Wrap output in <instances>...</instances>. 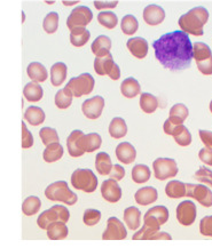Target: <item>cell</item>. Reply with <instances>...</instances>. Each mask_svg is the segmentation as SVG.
<instances>
[{
  "mask_svg": "<svg viewBox=\"0 0 212 248\" xmlns=\"http://www.w3.org/2000/svg\"><path fill=\"white\" fill-rule=\"evenodd\" d=\"M155 57L165 69L180 71L191 66L193 57V44L188 33L182 30L163 34L154 41Z\"/></svg>",
  "mask_w": 212,
  "mask_h": 248,
  "instance_id": "6da1fadb",
  "label": "cell"
},
{
  "mask_svg": "<svg viewBox=\"0 0 212 248\" xmlns=\"http://www.w3.org/2000/svg\"><path fill=\"white\" fill-rule=\"evenodd\" d=\"M209 20V12L207 8L198 6L181 15L179 18V27L184 32L192 36H203V27Z\"/></svg>",
  "mask_w": 212,
  "mask_h": 248,
  "instance_id": "7a4b0ae2",
  "label": "cell"
},
{
  "mask_svg": "<svg viewBox=\"0 0 212 248\" xmlns=\"http://www.w3.org/2000/svg\"><path fill=\"white\" fill-rule=\"evenodd\" d=\"M45 197L50 202H61L68 206L75 205L78 202V197L70 190L66 181H57L50 184L45 190Z\"/></svg>",
  "mask_w": 212,
  "mask_h": 248,
  "instance_id": "3957f363",
  "label": "cell"
},
{
  "mask_svg": "<svg viewBox=\"0 0 212 248\" xmlns=\"http://www.w3.org/2000/svg\"><path fill=\"white\" fill-rule=\"evenodd\" d=\"M70 181L76 190L86 193L94 192L98 187V177L91 170H85V168H78L73 171Z\"/></svg>",
  "mask_w": 212,
  "mask_h": 248,
  "instance_id": "277c9868",
  "label": "cell"
},
{
  "mask_svg": "<svg viewBox=\"0 0 212 248\" xmlns=\"http://www.w3.org/2000/svg\"><path fill=\"white\" fill-rule=\"evenodd\" d=\"M70 218V212L66 206L62 205H54L53 207H51L47 211L41 213V214L38 216L37 218V224L40 229H44L46 230L48 225L53 222L61 221L64 222V223H68Z\"/></svg>",
  "mask_w": 212,
  "mask_h": 248,
  "instance_id": "5b68a950",
  "label": "cell"
},
{
  "mask_svg": "<svg viewBox=\"0 0 212 248\" xmlns=\"http://www.w3.org/2000/svg\"><path fill=\"white\" fill-rule=\"evenodd\" d=\"M94 78L89 74H82L78 77H73L69 80L66 87L71 92L73 97H82L84 95L91 94L94 90Z\"/></svg>",
  "mask_w": 212,
  "mask_h": 248,
  "instance_id": "8992f818",
  "label": "cell"
},
{
  "mask_svg": "<svg viewBox=\"0 0 212 248\" xmlns=\"http://www.w3.org/2000/svg\"><path fill=\"white\" fill-rule=\"evenodd\" d=\"M153 170L155 177L159 181L172 179L179 171L176 160L171 158H157L153 163Z\"/></svg>",
  "mask_w": 212,
  "mask_h": 248,
  "instance_id": "52a82bcc",
  "label": "cell"
},
{
  "mask_svg": "<svg viewBox=\"0 0 212 248\" xmlns=\"http://www.w3.org/2000/svg\"><path fill=\"white\" fill-rule=\"evenodd\" d=\"M93 18V13L91 9L86 6H78V7L73 8L70 13L68 20H67V27L69 30L73 28L86 27V25L91 23Z\"/></svg>",
  "mask_w": 212,
  "mask_h": 248,
  "instance_id": "ba28073f",
  "label": "cell"
},
{
  "mask_svg": "<svg viewBox=\"0 0 212 248\" xmlns=\"http://www.w3.org/2000/svg\"><path fill=\"white\" fill-rule=\"evenodd\" d=\"M187 193L186 196L189 198L195 199L196 202L201 203L203 207H211L212 206V192L208 186L203 184H186Z\"/></svg>",
  "mask_w": 212,
  "mask_h": 248,
  "instance_id": "9c48e42d",
  "label": "cell"
},
{
  "mask_svg": "<svg viewBox=\"0 0 212 248\" xmlns=\"http://www.w3.org/2000/svg\"><path fill=\"white\" fill-rule=\"evenodd\" d=\"M176 215L179 223L184 225V227H189V225H192L195 222V220H196V205L193 202H189V200L182 202L177 207Z\"/></svg>",
  "mask_w": 212,
  "mask_h": 248,
  "instance_id": "30bf717a",
  "label": "cell"
},
{
  "mask_svg": "<svg viewBox=\"0 0 212 248\" xmlns=\"http://www.w3.org/2000/svg\"><path fill=\"white\" fill-rule=\"evenodd\" d=\"M127 237V231L123 222L117 217H109L107 221V229L102 233L104 240H122Z\"/></svg>",
  "mask_w": 212,
  "mask_h": 248,
  "instance_id": "8fae6325",
  "label": "cell"
},
{
  "mask_svg": "<svg viewBox=\"0 0 212 248\" xmlns=\"http://www.w3.org/2000/svg\"><path fill=\"white\" fill-rule=\"evenodd\" d=\"M105 109V100L102 96H94L88 98L83 102L82 104V111L83 114L88 119H98L100 118L102 114V111Z\"/></svg>",
  "mask_w": 212,
  "mask_h": 248,
  "instance_id": "7c38bea8",
  "label": "cell"
},
{
  "mask_svg": "<svg viewBox=\"0 0 212 248\" xmlns=\"http://www.w3.org/2000/svg\"><path fill=\"white\" fill-rule=\"evenodd\" d=\"M84 136L85 134L82 130H72L67 140V148L72 158L82 157L86 152L84 147Z\"/></svg>",
  "mask_w": 212,
  "mask_h": 248,
  "instance_id": "4fadbf2b",
  "label": "cell"
},
{
  "mask_svg": "<svg viewBox=\"0 0 212 248\" xmlns=\"http://www.w3.org/2000/svg\"><path fill=\"white\" fill-rule=\"evenodd\" d=\"M101 196L106 202H117L122 198V189L116 180L109 179L104 181L101 184Z\"/></svg>",
  "mask_w": 212,
  "mask_h": 248,
  "instance_id": "5bb4252c",
  "label": "cell"
},
{
  "mask_svg": "<svg viewBox=\"0 0 212 248\" xmlns=\"http://www.w3.org/2000/svg\"><path fill=\"white\" fill-rule=\"evenodd\" d=\"M165 12L159 5H148L143 9V20L148 25L156 27L164 21Z\"/></svg>",
  "mask_w": 212,
  "mask_h": 248,
  "instance_id": "9a60e30c",
  "label": "cell"
},
{
  "mask_svg": "<svg viewBox=\"0 0 212 248\" xmlns=\"http://www.w3.org/2000/svg\"><path fill=\"white\" fill-rule=\"evenodd\" d=\"M127 49L137 59L142 60L148 54V43L144 38L141 37H133L127 40L126 43Z\"/></svg>",
  "mask_w": 212,
  "mask_h": 248,
  "instance_id": "2e32d148",
  "label": "cell"
},
{
  "mask_svg": "<svg viewBox=\"0 0 212 248\" xmlns=\"http://www.w3.org/2000/svg\"><path fill=\"white\" fill-rule=\"evenodd\" d=\"M116 157L120 163L124 165L132 164L137 158V150L131 143L123 142L120 143L116 148Z\"/></svg>",
  "mask_w": 212,
  "mask_h": 248,
  "instance_id": "e0dca14e",
  "label": "cell"
},
{
  "mask_svg": "<svg viewBox=\"0 0 212 248\" xmlns=\"http://www.w3.org/2000/svg\"><path fill=\"white\" fill-rule=\"evenodd\" d=\"M159 198V192L153 186H143L138 190L134 195L136 202L141 206H148L150 203L155 202Z\"/></svg>",
  "mask_w": 212,
  "mask_h": 248,
  "instance_id": "ac0fdd59",
  "label": "cell"
},
{
  "mask_svg": "<svg viewBox=\"0 0 212 248\" xmlns=\"http://www.w3.org/2000/svg\"><path fill=\"white\" fill-rule=\"evenodd\" d=\"M91 49L95 57L108 55V54H110L111 49V39L107 36H104V34H102V36H99L92 43Z\"/></svg>",
  "mask_w": 212,
  "mask_h": 248,
  "instance_id": "d6986e66",
  "label": "cell"
},
{
  "mask_svg": "<svg viewBox=\"0 0 212 248\" xmlns=\"http://www.w3.org/2000/svg\"><path fill=\"white\" fill-rule=\"evenodd\" d=\"M47 231V237L50 238L51 240H62L66 239L69 234L68 227H67V223L61 221L53 222L48 225L46 229Z\"/></svg>",
  "mask_w": 212,
  "mask_h": 248,
  "instance_id": "ffe728a7",
  "label": "cell"
},
{
  "mask_svg": "<svg viewBox=\"0 0 212 248\" xmlns=\"http://www.w3.org/2000/svg\"><path fill=\"white\" fill-rule=\"evenodd\" d=\"M68 75V66L63 62H57L51 68V82L55 87H59L66 81Z\"/></svg>",
  "mask_w": 212,
  "mask_h": 248,
  "instance_id": "44dd1931",
  "label": "cell"
},
{
  "mask_svg": "<svg viewBox=\"0 0 212 248\" xmlns=\"http://www.w3.org/2000/svg\"><path fill=\"white\" fill-rule=\"evenodd\" d=\"M121 93L126 98H134L141 94V86L137 79L128 77L121 84Z\"/></svg>",
  "mask_w": 212,
  "mask_h": 248,
  "instance_id": "7402d4cb",
  "label": "cell"
},
{
  "mask_svg": "<svg viewBox=\"0 0 212 248\" xmlns=\"http://www.w3.org/2000/svg\"><path fill=\"white\" fill-rule=\"evenodd\" d=\"M27 74L32 81L36 82H44L48 78L47 69L39 62L30 63L27 68Z\"/></svg>",
  "mask_w": 212,
  "mask_h": 248,
  "instance_id": "603a6c76",
  "label": "cell"
},
{
  "mask_svg": "<svg viewBox=\"0 0 212 248\" xmlns=\"http://www.w3.org/2000/svg\"><path fill=\"white\" fill-rule=\"evenodd\" d=\"M115 62L112 60L111 54H108L106 56L95 57L94 60V70L95 74L99 76H108L114 68Z\"/></svg>",
  "mask_w": 212,
  "mask_h": 248,
  "instance_id": "cb8c5ba5",
  "label": "cell"
},
{
  "mask_svg": "<svg viewBox=\"0 0 212 248\" xmlns=\"http://www.w3.org/2000/svg\"><path fill=\"white\" fill-rule=\"evenodd\" d=\"M91 33L85 27L73 28L70 30V43L75 47H83L88 44Z\"/></svg>",
  "mask_w": 212,
  "mask_h": 248,
  "instance_id": "d4e9b609",
  "label": "cell"
},
{
  "mask_svg": "<svg viewBox=\"0 0 212 248\" xmlns=\"http://www.w3.org/2000/svg\"><path fill=\"white\" fill-rule=\"evenodd\" d=\"M159 229L160 225L154 224L148 221H143L142 228L139 231H137L132 238L134 240H152L153 237L159 231Z\"/></svg>",
  "mask_w": 212,
  "mask_h": 248,
  "instance_id": "484cf974",
  "label": "cell"
},
{
  "mask_svg": "<svg viewBox=\"0 0 212 248\" xmlns=\"http://www.w3.org/2000/svg\"><path fill=\"white\" fill-rule=\"evenodd\" d=\"M23 96L29 102H39L44 96L43 87L39 82H29L23 88Z\"/></svg>",
  "mask_w": 212,
  "mask_h": 248,
  "instance_id": "4316f807",
  "label": "cell"
},
{
  "mask_svg": "<svg viewBox=\"0 0 212 248\" xmlns=\"http://www.w3.org/2000/svg\"><path fill=\"white\" fill-rule=\"evenodd\" d=\"M124 222L127 229L130 230H137L139 229L141 223V212L137 207H127L124 211Z\"/></svg>",
  "mask_w": 212,
  "mask_h": 248,
  "instance_id": "83f0119b",
  "label": "cell"
},
{
  "mask_svg": "<svg viewBox=\"0 0 212 248\" xmlns=\"http://www.w3.org/2000/svg\"><path fill=\"white\" fill-rule=\"evenodd\" d=\"M187 193V189H186V183L181 182V181H171L166 184L165 186V195L171 199H179L184 198Z\"/></svg>",
  "mask_w": 212,
  "mask_h": 248,
  "instance_id": "f1b7e54d",
  "label": "cell"
},
{
  "mask_svg": "<svg viewBox=\"0 0 212 248\" xmlns=\"http://www.w3.org/2000/svg\"><path fill=\"white\" fill-rule=\"evenodd\" d=\"M108 129L109 134H110L111 138L115 140L124 138V136L127 134L126 123H125V120L123 118H121V117H116V118L112 119L110 124H109Z\"/></svg>",
  "mask_w": 212,
  "mask_h": 248,
  "instance_id": "f546056e",
  "label": "cell"
},
{
  "mask_svg": "<svg viewBox=\"0 0 212 248\" xmlns=\"http://www.w3.org/2000/svg\"><path fill=\"white\" fill-rule=\"evenodd\" d=\"M188 108L182 103H177L170 109L169 119L171 120L172 123L177 124V125H181V124H184L185 120L188 118Z\"/></svg>",
  "mask_w": 212,
  "mask_h": 248,
  "instance_id": "4dcf8cb0",
  "label": "cell"
},
{
  "mask_svg": "<svg viewBox=\"0 0 212 248\" xmlns=\"http://www.w3.org/2000/svg\"><path fill=\"white\" fill-rule=\"evenodd\" d=\"M111 158L110 155L106 152H100L95 157V168L100 175H109L112 170Z\"/></svg>",
  "mask_w": 212,
  "mask_h": 248,
  "instance_id": "1f68e13d",
  "label": "cell"
},
{
  "mask_svg": "<svg viewBox=\"0 0 212 248\" xmlns=\"http://www.w3.org/2000/svg\"><path fill=\"white\" fill-rule=\"evenodd\" d=\"M63 155V148L59 143H53V144L47 145L43 152L44 160L48 164L55 163V161L60 160Z\"/></svg>",
  "mask_w": 212,
  "mask_h": 248,
  "instance_id": "d6a6232c",
  "label": "cell"
},
{
  "mask_svg": "<svg viewBox=\"0 0 212 248\" xmlns=\"http://www.w3.org/2000/svg\"><path fill=\"white\" fill-rule=\"evenodd\" d=\"M24 119L31 126H39L45 122V112L39 107H30L25 110Z\"/></svg>",
  "mask_w": 212,
  "mask_h": 248,
  "instance_id": "836d02e7",
  "label": "cell"
},
{
  "mask_svg": "<svg viewBox=\"0 0 212 248\" xmlns=\"http://www.w3.org/2000/svg\"><path fill=\"white\" fill-rule=\"evenodd\" d=\"M140 108L144 113H154L159 109V98L149 93H141Z\"/></svg>",
  "mask_w": 212,
  "mask_h": 248,
  "instance_id": "e575fe53",
  "label": "cell"
},
{
  "mask_svg": "<svg viewBox=\"0 0 212 248\" xmlns=\"http://www.w3.org/2000/svg\"><path fill=\"white\" fill-rule=\"evenodd\" d=\"M150 170L147 165H136L132 168V171H131V177H132L133 182L137 184H141V183H146L148 182L150 179Z\"/></svg>",
  "mask_w": 212,
  "mask_h": 248,
  "instance_id": "d590c367",
  "label": "cell"
},
{
  "mask_svg": "<svg viewBox=\"0 0 212 248\" xmlns=\"http://www.w3.org/2000/svg\"><path fill=\"white\" fill-rule=\"evenodd\" d=\"M72 97H73V95L67 87L60 90L55 94V97H54V102H55L56 108H59L60 110L68 109V108L71 106V103H72Z\"/></svg>",
  "mask_w": 212,
  "mask_h": 248,
  "instance_id": "8d00e7d4",
  "label": "cell"
},
{
  "mask_svg": "<svg viewBox=\"0 0 212 248\" xmlns=\"http://www.w3.org/2000/svg\"><path fill=\"white\" fill-rule=\"evenodd\" d=\"M41 200L36 196H30L22 203V212L25 216L36 215L40 211Z\"/></svg>",
  "mask_w": 212,
  "mask_h": 248,
  "instance_id": "74e56055",
  "label": "cell"
},
{
  "mask_svg": "<svg viewBox=\"0 0 212 248\" xmlns=\"http://www.w3.org/2000/svg\"><path fill=\"white\" fill-rule=\"evenodd\" d=\"M211 56V48L207 45V44L197 41V43H195L194 45H193V57H194L196 63L205 61V60L210 59Z\"/></svg>",
  "mask_w": 212,
  "mask_h": 248,
  "instance_id": "f35d334b",
  "label": "cell"
},
{
  "mask_svg": "<svg viewBox=\"0 0 212 248\" xmlns=\"http://www.w3.org/2000/svg\"><path fill=\"white\" fill-rule=\"evenodd\" d=\"M144 216L147 217H152L154 220H156L160 225L165 224L169 220V209L165 206H155V207L150 208L149 211H147Z\"/></svg>",
  "mask_w": 212,
  "mask_h": 248,
  "instance_id": "ab89813d",
  "label": "cell"
},
{
  "mask_svg": "<svg viewBox=\"0 0 212 248\" xmlns=\"http://www.w3.org/2000/svg\"><path fill=\"white\" fill-rule=\"evenodd\" d=\"M121 29L123 33L126 34V36H133L138 31V29H139V22H138L133 15H125L122 18Z\"/></svg>",
  "mask_w": 212,
  "mask_h": 248,
  "instance_id": "60d3db41",
  "label": "cell"
},
{
  "mask_svg": "<svg viewBox=\"0 0 212 248\" xmlns=\"http://www.w3.org/2000/svg\"><path fill=\"white\" fill-rule=\"evenodd\" d=\"M98 21L102 27H105L106 29H109V30L116 28V25L118 24L117 15L115 14L114 12H110V11L99 13Z\"/></svg>",
  "mask_w": 212,
  "mask_h": 248,
  "instance_id": "b9f144b4",
  "label": "cell"
},
{
  "mask_svg": "<svg viewBox=\"0 0 212 248\" xmlns=\"http://www.w3.org/2000/svg\"><path fill=\"white\" fill-rule=\"evenodd\" d=\"M102 144V139L101 136L96 133H89V134L84 136V147L85 151L88 154L94 152L98 149H100Z\"/></svg>",
  "mask_w": 212,
  "mask_h": 248,
  "instance_id": "7bdbcfd3",
  "label": "cell"
},
{
  "mask_svg": "<svg viewBox=\"0 0 212 248\" xmlns=\"http://www.w3.org/2000/svg\"><path fill=\"white\" fill-rule=\"evenodd\" d=\"M173 139H175L177 144L180 145V147H188L192 143V134L187 127L184 126V124L177 130L176 134L173 135Z\"/></svg>",
  "mask_w": 212,
  "mask_h": 248,
  "instance_id": "ee69618b",
  "label": "cell"
},
{
  "mask_svg": "<svg viewBox=\"0 0 212 248\" xmlns=\"http://www.w3.org/2000/svg\"><path fill=\"white\" fill-rule=\"evenodd\" d=\"M43 28L45 32L50 34L55 33L57 28H59V14L55 12H51L50 14H47L44 18Z\"/></svg>",
  "mask_w": 212,
  "mask_h": 248,
  "instance_id": "f6af8a7d",
  "label": "cell"
},
{
  "mask_svg": "<svg viewBox=\"0 0 212 248\" xmlns=\"http://www.w3.org/2000/svg\"><path fill=\"white\" fill-rule=\"evenodd\" d=\"M39 136L41 139V142H43L46 147L50 144H53V143L60 142V138L56 129L51 128V127H44V128H41L39 132Z\"/></svg>",
  "mask_w": 212,
  "mask_h": 248,
  "instance_id": "bcb514c9",
  "label": "cell"
},
{
  "mask_svg": "<svg viewBox=\"0 0 212 248\" xmlns=\"http://www.w3.org/2000/svg\"><path fill=\"white\" fill-rule=\"evenodd\" d=\"M101 220V213L98 209H86L84 215H83V222L88 227L96 225Z\"/></svg>",
  "mask_w": 212,
  "mask_h": 248,
  "instance_id": "7dc6e473",
  "label": "cell"
},
{
  "mask_svg": "<svg viewBox=\"0 0 212 248\" xmlns=\"http://www.w3.org/2000/svg\"><path fill=\"white\" fill-rule=\"evenodd\" d=\"M195 179L198 182L205 183L212 187V170L207 167H201L196 173H195Z\"/></svg>",
  "mask_w": 212,
  "mask_h": 248,
  "instance_id": "c3c4849f",
  "label": "cell"
},
{
  "mask_svg": "<svg viewBox=\"0 0 212 248\" xmlns=\"http://www.w3.org/2000/svg\"><path fill=\"white\" fill-rule=\"evenodd\" d=\"M22 128V149H30L34 145V136H32L31 132L27 128L24 122L21 124Z\"/></svg>",
  "mask_w": 212,
  "mask_h": 248,
  "instance_id": "681fc988",
  "label": "cell"
},
{
  "mask_svg": "<svg viewBox=\"0 0 212 248\" xmlns=\"http://www.w3.org/2000/svg\"><path fill=\"white\" fill-rule=\"evenodd\" d=\"M200 232L202 236L212 237V215L202 218L200 222Z\"/></svg>",
  "mask_w": 212,
  "mask_h": 248,
  "instance_id": "f907efd6",
  "label": "cell"
},
{
  "mask_svg": "<svg viewBox=\"0 0 212 248\" xmlns=\"http://www.w3.org/2000/svg\"><path fill=\"white\" fill-rule=\"evenodd\" d=\"M198 71L204 76H211L212 75V56L210 59L205 60V61L196 63Z\"/></svg>",
  "mask_w": 212,
  "mask_h": 248,
  "instance_id": "816d5d0a",
  "label": "cell"
},
{
  "mask_svg": "<svg viewBox=\"0 0 212 248\" xmlns=\"http://www.w3.org/2000/svg\"><path fill=\"white\" fill-rule=\"evenodd\" d=\"M198 158L202 163L209 166H212V149L210 148H203L198 152Z\"/></svg>",
  "mask_w": 212,
  "mask_h": 248,
  "instance_id": "f5cc1de1",
  "label": "cell"
},
{
  "mask_svg": "<svg viewBox=\"0 0 212 248\" xmlns=\"http://www.w3.org/2000/svg\"><path fill=\"white\" fill-rule=\"evenodd\" d=\"M109 176H110V179L116 180V181L123 180L125 176V170L122 165H114V166H112L110 174H109Z\"/></svg>",
  "mask_w": 212,
  "mask_h": 248,
  "instance_id": "db71d44e",
  "label": "cell"
},
{
  "mask_svg": "<svg viewBox=\"0 0 212 248\" xmlns=\"http://www.w3.org/2000/svg\"><path fill=\"white\" fill-rule=\"evenodd\" d=\"M198 134H200L201 141L203 142V144L205 145V147L212 149V132L211 130L201 129L200 132H198Z\"/></svg>",
  "mask_w": 212,
  "mask_h": 248,
  "instance_id": "11a10c76",
  "label": "cell"
},
{
  "mask_svg": "<svg viewBox=\"0 0 212 248\" xmlns=\"http://www.w3.org/2000/svg\"><path fill=\"white\" fill-rule=\"evenodd\" d=\"M181 125H182V124H181ZM181 125H177V124L172 123L170 119H166L164 125H163V129H164V133L166 135L173 136L176 134V132L179 129V127H180Z\"/></svg>",
  "mask_w": 212,
  "mask_h": 248,
  "instance_id": "9f6ffc18",
  "label": "cell"
},
{
  "mask_svg": "<svg viewBox=\"0 0 212 248\" xmlns=\"http://www.w3.org/2000/svg\"><path fill=\"white\" fill-rule=\"evenodd\" d=\"M118 5L117 0L114 1H94V7L99 11H104V9H114Z\"/></svg>",
  "mask_w": 212,
  "mask_h": 248,
  "instance_id": "6f0895ef",
  "label": "cell"
},
{
  "mask_svg": "<svg viewBox=\"0 0 212 248\" xmlns=\"http://www.w3.org/2000/svg\"><path fill=\"white\" fill-rule=\"evenodd\" d=\"M108 77L111 79V80H118V79L121 78V69L120 66H118L116 63H115L114 68L110 71V74L108 75Z\"/></svg>",
  "mask_w": 212,
  "mask_h": 248,
  "instance_id": "680465c9",
  "label": "cell"
},
{
  "mask_svg": "<svg viewBox=\"0 0 212 248\" xmlns=\"http://www.w3.org/2000/svg\"><path fill=\"white\" fill-rule=\"evenodd\" d=\"M157 239H166V240H171L172 237L171 234H169L168 232H160L159 231L157 233L155 234V236L153 237L152 240H157Z\"/></svg>",
  "mask_w": 212,
  "mask_h": 248,
  "instance_id": "91938a15",
  "label": "cell"
},
{
  "mask_svg": "<svg viewBox=\"0 0 212 248\" xmlns=\"http://www.w3.org/2000/svg\"><path fill=\"white\" fill-rule=\"evenodd\" d=\"M77 4H78V0H76V1H63L64 6H73Z\"/></svg>",
  "mask_w": 212,
  "mask_h": 248,
  "instance_id": "94428289",
  "label": "cell"
},
{
  "mask_svg": "<svg viewBox=\"0 0 212 248\" xmlns=\"http://www.w3.org/2000/svg\"><path fill=\"white\" fill-rule=\"evenodd\" d=\"M24 22V12H22V23Z\"/></svg>",
  "mask_w": 212,
  "mask_h": 248,
  "instance_id": "6125c7cd",
  "label": "cell"
},
{
  "mask_svg": "<svg viewBox=\"0 0 212 248\" xmlns=\"http://www.w3.org/2000/svg\"><path fill=\"white\" fill-rule=\"evenodd\" d=\"M210 111H211V113H212V101L210 102Z\"/></svg>",
  "mask_w": 212,
  "mask_h": 248,
  "instance_id": "be15d7a7",
  "label": "cell"
}]
</instances>
